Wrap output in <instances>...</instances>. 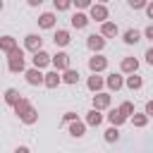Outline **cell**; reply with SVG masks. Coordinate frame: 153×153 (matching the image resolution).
Instances as JSON below:
<instances>
[{
    "label": "cell",
    "mask_w": 153,
    "mask_h": 153,
    "mask_svg": "<svg viewBox=\"0 0 153 153\" xmlns=\"http://www.w3.org/2000/svg\"><path fill=\"white\" fill-rule=\"evenodd\" d=\"M7 69L12 72V74H19V72H24L26 69V60H24V50L17 45L12 53H7Z\"/></svg>",
    "instance_id": "1"
},
{
    "label": "cell",
    "mask_w": 153,
    "mask_h": 153,
    "mask_svg": "<svg viewBox=\"0 0 153 153\" xmlns=\"http://www.w3.org/2000/svg\"><path fill=\"white\" fill-rule=\"evenodd\" d=\"M88 17L96 19V22H105V19L110 17V12H108L105 2H93V5L88 7Z\"/></svg>",
    "instance_id": "2"
},
{
    "label": "cell",
    "mask_w": 153,
    "mask_h": 153,
    "mask_svg": "<svg viewBox=\"0 0 153 153\" xmlns=\"http://www.w3.org/2000/svg\"><path fill=\"white\" fill-rule=\"evenodd\" d=\"M24 76H26V84H29V86H41V84H43V79H45V74H43L38 67L26 69V72H24Z\"/></svg>",
    "instance_id": "3"
},
{
    "label": "cell",
    "mask_w": 153,
    "mask_h": 153,
    "mask_svg": "<svg viewBox=\"0 0 153 153\" xmlns=\"http://www.w3.org/2000/svg\"><path fill=\"white\" fill-rule=\"evenodd\" d=\"M24 48L31 50V53H36V50L43 48V38H41L38 33H26V36H24Z\"/></svg>",
    "instance_id": "4"
},
{
    "label": "cell",
    "mask_w": 153,
    "mask_h": 153,
    "mask_svg": "<svg viewBox=\"0 0 153 153\" xmlns=\"http://www.w3.org/2000/svg\"><path fill=\"white\" fill-rule=\"evenodd\" d=\"M86 45H88V50L100 53V50L105 48V36H103V33H91V36L86 38Z\"/></svg>",
    "instance_id": "5"
},
{
    "label": "cell",
    "mask_w": 153,
    "mask_h": 153,
    "mask_svg": "<svg viewBox=\"0 0 153 153\" xmlns=\"http://www.w3.org/2000/svg\"><path fill=\"white\" fill-rule=\"evenodd\" d=\"M88 69L91 72H103V69H108V57H103V55H93V57H88Z\"/></svg>",
    "instance_id": "6"
},
{
    "label": "cell",
    "mask_w": 153,
    "mask_h": 153,
    "mask_svg": "<svg viewBox=\"0 0 153 153\" xmlns=\"http://www.w3.org/2000/svg\"><path fill=\"white\" fill-rule=\"evenodd\" d=\"M129 117L120 110V108H108V122L110 124H115V127H120V124H124Z\"/></svg>",
    "instance_id": "7"
},
{
    "label": "cell",
    "mask_w": 153,
    "mask_h": 153,
    "mask_svg": "<svg viewBox=\"0 0 153 153\" xmlns=\"http://www.w3.org/2000/svg\"><path fill=\"white\" fill-rule=\"evenodd\" d=\"M50 57H53V55H48V53H45V50L41 48V50H36V53H33L31 62H33V67L43 69V67H48V65H50Z\"/></svg>",
    "instance_id": "8"
},
{
    "label": "cell",
    "mask_w": 153,
    "mask_h": 153,
    "mask_svg": "<svg viewBox=\"0 0 153 153\" xmlns=\"http://www.w3.org/2000/svg\"><path fill=\"white\" fill-rule=\"evenodd\" d=\"M50 65H53L55 69L65 72V69L69 67V55H67V53H55V55L50 57Z\"/></svg>",
    "instance_id": "9"
},
{
    "label": "cell",
    "mask_w": 153,
    "mask_h": 153,
    "mask_svg": "<svg viewBox=\"0 0 153 153\" xmlns=\"http://www.w3.org/2000/svg\"><path fill=\"white\" fill-rule=\"evenodd\" d=\"M60 84H62L60 69H53V72H48V74H45V79H43V86H45V88H57Z\"/></svg>",
    "instance_id": "10"
},
{
    "label": "cell",
    "mask_w": 153,
    "mask_h": 153,
    "mask_svg": "<svg viewBox=\"0 0 153 153\" xmlns=\"http://www.w3.org/2000/svg\"><path fill=\"white\" fill-rule=\"evenodd\" d=\"M110 103H112L110 93H103V91H98V93L93 96V108H98V110H108V108H110Z\"/></svg>",
    "instance_id": "11"
},
{
    "label": "cell",
    "mask_w": 153,
    "mask_h": 153,
    "mask_svg": "<svg viewBox=\"0 0 153 153\" xmlns=\"http://www.w3.org/2000/svg\"><path fill=\"white\" fill-rule=\"evenodd\" d=\"M100 33H103L105 38H110V36H117V33H120V26H117L115 22L105 19V22H100Z\"/></svg>",
    "instance_id": "12"
},
{
    "label": "cell",
    "mask_w": 153,
    "mask_h": 153,
    "mask_svg": "<svg viewBox=\"0 0 153 153\" xmlns=\"http://www.w3.org/2000/svg\"><path fill=\"white\" fill-rule=\"evenodd\" d=\"M120 69H122V74H131V72L139 69V60H136V57H122Z\"/></svg>",
    "instance_id": "13"
},
{
    "label": "cell",
    "mask_w": 153,
    "mask_h": 153,
    "mask_svg": "<svg viewBox=\"0 0 153 153\" xmlns=\"http://www.w3.org/2000/svg\"><path fill=\"white\" fill-rule=\"evenodd\" d=\"M105 86L110 88V91H120L122 86H124V79H122V74H108V79H105Z\"/></svg>",
    "instance_id": "14"
},
{
    "label": "cell",
    "mask_w": 153,
    "mask_h": 153,
    "mask_svg": "<svg viewBox=\"0 0 153 153\" xmlns=\"http://www.w3.org/2000/svg\"><path fill=\"white\" fill-rule=\"evenodd\" d=\"M55 22H57L55 12H43V14L38 17V26H41V29H53Z\"/></svg>",
    "instance_id": "15"
},
{
    "label": "cell",
    "mask_w": 153,
    "mask_h": 153,
    "mask_svg": "<svg viewBox=\"0 0 153 153\" xmlns=\"http://www.w3.org/2000/svg\"><path fill=\"white\" fill-rule=\"evenodd\" d=\"M88 22H91V17L84 14V12H76V14H72V19H69V24H72L74 29H86Z\"/></svg>",
    "instance_id": "16"
},
{
    "label": "cell",
    "mask_w": 153,
    "mask_h": 153,
    "mask_svg": "<svg viewBox=\"0 0 153 153\" xmlns=\"http://www.w3.org/2000/svg\"><path fill=\"white\" fill-rule=\"evenodd\" d=\"M53 41H55V45L65 48V45H69L72 36H69V31H67V29H57V31H55V36H53Z\"/></svg>",
    "instance_id": "17"
},
{
    "label": "cell",
    "mask_w": 153,
    "mask_h": 153,
    "mask_svg": "<svg viewBox=\"0 0 153 153\" xmlns=\"http://www.w3.org/2000/svg\"><path fill=\"white\" fill-rule=\"evenodd\" d=\"M86 86H88V91H93V93H98L103 86H105V79L103 76H98V72H93V76H88V81H86Z\"/></svg>",
    "instance_id": "18"
},
{
    "label": "cell",
    "mask_w": 153,
    "mask_h": 153,
    "mask_svg": "<svg viewBox=\"0 0 153 153\" xmlns=\"http://www.w3.org/2000/svg\"><path fill=\"white\" fill-rule=\"evenodd\" d=\"M124 86H127L129 91H139V88L143 86V79H141V76H139L136 72H131V74H129V76L124 79Z\"/></svg>",
    "instance_id": "19"
},
{
    "label": "cell",
    "mask_w": 153,
    "mask_h": 153,
    "mask_svg": "<svg viewBox=\"0 0 153 153\" xmlns=\"http://www.w3.org/2000/svg\"><path fill=\"white\" fill-rule=\"evenodd\" d=\"M12 108H14V115H17L19 120H22V117H24V115L29 112V108H31V103H29V98H24V96H22V98H19V100H17V103H14Z\"/></svg>",
    "instance_id": "20"
},
{
    "label": "cell",
    "mask_w": 153,
    "mask_h": 153,
    "mask_svg": "<svg viewBox=\"0 0 153 153\" xmlns=\"http://www.w3.org/2000/svg\"><path fill=\"white\" fill-rule=\"evenodd\" d=\"M100 122H103V115H100V110H98V108H91V110L86 112V124H88V127H98Z\"/></svg>",
    "instance_id": "21"
},
{
    "label": "cell",
    "mask_w": 153,
    "mask_h": 153,
    "mask_svg": "<svg viewBox=\"0 0 153 153\" xmlns=\"http://www.w3.org/2000/svg\"><path fill=\"white\" fill-rule=\"evenodd\" d=\"M69 134H72L74 139H81V136L86 134V122H79V120L69 122Z\"/></svg>",
    "instance_id": "22"
},
{
    "label": "cell",
    "mask_w": 153,
    "mask_h": 153,
    "mask_svg": "<svg viewBox=\"0 0 153 153\" xmlns=\"http://www.w3.org/2000/svg\"><path fill=\"white\" fill-rule=\"evenodd\" d=\"M122 41H124L127 45H136V43L141 41V31H136V29H127L124 36H122Z\"/></svg>",
    "instance_id": "23"
},
{
    "label": "cell",
    "mask_w": 153,
    "mask_h": 153,
    "mask_svg": "<svg viewBox=\"0 0 153 153\" xmlns=\"http://www.w3.org/2000/svg\"><path fill=\"white\" fill-rule=\"evenodd\" d=\"M17 48V38L14 36H0V50L2 53H12Z\"/></svg>",
    "instance_id": "24"
},
{
    "label": "cell",
    "mask_w": 153,
    "mask_h": 153,
    "mask_svg": "<svg viewBox=\"0 0 153 153\" xmlns=\"http://www.w3.org/2000/svg\"><path fill=\"white\" fill-rule=\"evenodd\" d=\"M62 81H65V84H76V81H79V72L72 69V67H67V69L62 72Z\"/></svg>",
    "instance_id": "25"
},
{
    "label": "cell",
    "mask_w": 153,
    "mask_h": 153,
    "mask_svg": "<svg viewBox=\"0 0 153 153\" xmlns=\"http://www.w3.org/2000/svg\"><path fill=\"white\" fill-rule=\"evenodd\" d=\"M131 124L139 127V129H143V127L148 124V115H146V112H134V115H131Z\"/></svg>",
    "instance_id": "26"
},
{
    "label": "cell",
    "mask_w": 153,
    "mask_h": 153,
    "mask_svg": "<svg viewBox=\"0 0 153 153\" xmlns=\"http://www.w3.org/2000/svg\"><path fill=\"white\" fill-rule=\"evenodd\" d=\"M19 98H22V93H19L17 88H7V91H5V103H7V105H14Z\"/></svg>",
    "instance_id": "27"
},
{
    "label": "cell",
    "mask_w": 153,
    "mask_h": 153,
    "mask_svg": "<svg viewBox=\"0 0 153 153\" xmlns=\"http://www.w3.org/2000/svg\"><path fill=\"white\" fill-rule=\"evenodd\" d=\"M22 122H24V124H36V122H38V110L31 105V108H29V112L22 117Z\"/></svg>",
    "instance_id": "28"
},
{
    "label": "cell",
    "mask_w": 153,
    "mask_h": 153,
    "mask_svg": "<svg viewBox=\"0 0 153 153\" xmlns=\"http://www.w3.org/2000/svg\"><path fill=\"white\" fill-rule=\"evenodd\" d=\"M117 139H120V127L110 124V127L105 129V141H108V143H112V141H117Z\"/></svg>",
    "instance_id": "29"
},
{
    "label": "cell",
    "mask_w": 153,
    "mask_h": 153,
    "mask_svg": "<svg viewBox=\"0 0 153 153\" xmlns=\"http://www.w3.org/2000/svg\"><path fill=\"white\" fill-rule=\"evenodd\" d=\"M53 5H55V10H57V12H65V10H69V7H72V0H53Z\"/></svg>",
    "instance_id": "30"
},
{
    "label": "cell",
    "mask_w": 153,
    "mask_h": 153,
    "mask_svg": "<svg viewBox=\"0 0 153 153\" xmlns=\"http://www.w3.org/2000/svg\"><path fill=\"white\" fill-rule=\"evenodd\" d=\"M120 110H122V112H124L127 117H131V115H134V103H129V100H124V103L120 105Z\"/></svg>",
    "instance_id": "31"
},
{
    "label": "cell",
    "mask_w": 153,
    "mask_h": 153,
    "mask_svg": "<svg viewBox=\"0 0 153 153\" xmlns=\"http://www.w3.org/2000/svg\"><path fill=\"white\" fill-rule=\"evenodd\" d=\"M127 2H129L131 10H143V7L148 5V0H127Z\"/></svg>",
    "instance_id": "32"
},
{
    "label": "cell",
    "mask_w": 153,
    "mask_h": 153,
    "mask_svg": "<svg viewBox=\"0 0 153 153\" xmlns=\"http://www.w3.org/2000/svg\"><path fill=\"white\" fill-rule=\"evenodd\" d=\"M72 5H74L76 10H86V7L93 5V0H72Z\"/></svg>",
    "instance_id": "33"
},
{
    "label": "cell",
    "mask_w": 153,
    "mask_h": 153,
    "mask_svg": "<svg viewBox=\"0 0 153 153\" xmlns=\"http://www.w3.org/2000/svg\"><path fill=\"white\" fill-rule=\"evenodd\" d=\"M74 120H76V112H72V110L62 115V122H67V124H69V122H74Z\"/></svg>",
    "instance_id": "34"
},
{
    "label": "cell",
    "mask_w": 153,
    "mask_h": 153,
    "mask_svg": "<svg viewBox=\"0 0 153 153\" xmlns=\"http://www.w3.org/2000/svg\"><path fill=\"white\" fill-rule=\"evenodd\" d=\"M143 36H146V38H148V41L153 43V24H148V26L143 29Z\"/></svg>",
    "instance_id": "35"
},
{
    "label": "cell",
    "mask_w": 153,
    "mask_h": 153,
    "mask_svg": "<svg viewBox=\"0 0 153 153\" xmlns=\"http://www.w3.org/2000/svg\"><path fill=\"white\" fill-rule=\"evenodd\" d=\"M143 10H146V14H148V19H153V0H148V5H146Z\"/></svg>",
    "instance_id": "36"
},
{
    "label": "cell",
    "mask_w": 153,
    "mask_h": 153,
    "mask_svg": "<svg viewBox=\"0 0 153 153\" xmlns=\"http://www.w3.org/2000/svg\"><path fill=\"white\" fill-rule=\"evenodd\" d=\"M146 62H148V65L153 67V45H151V48L146 50Z\"/></svg>",
    "instance_id": "37"
},
{
    "label": "cell",
    "mask_w": 153,
    "mask_h": 153,
    "mask_svg": "<svg viewBox=\"0 0 153 153\" xmlns=\"http://www.w3.org/2000/svg\"><path fill=\"white\" fill-rule=\"evenodd\" d=\"M143 112H146L148 117H153V100H148V103H146V110H143Z\"/></svg>",
    "instance_id": "38"
},
{
    "label": "cell",
    "mask_w": 153,
    "mask_h": 153,
    "mask_svg": "<svg viewBox=\"0 0 153 153\" xmlns=\"http://www.w3.org/2000/svg\"><path fill=\"white\" fill-rule=\"evenodd\" d=\"M31 7H38V5H43V0H26Z\"/></svg>",
    "instance_id": "39"
},
{
    "label": "cell",
    "mask_w": 153,
    "mask_h": 153,
    "mask_svg": "<svg viewBox=\"0 0 153 153\" xmlns=\"http://www.w3.org/2000/svg\"><path fill=\"white\" fill-rule=\"evenodd\" d=\"M2 7H5V2H2V0H0V12H2Z\"/></svg>",
    "instance_id": "40"
},
{
    "label": "cell",
    "mask_w": 153,
    "mask_h": 153,
    "mask_svg": "<svg viewBox=\"0 0 153 153\" xmlns=\"http://www.w3.org/2000/svg\"><path fill=\"white\" fill-rule=\"evenodd\" d=\"M98 2H108V0H98Z\"/></svg>",
    "instance_id": "41"
}]
</instances>
